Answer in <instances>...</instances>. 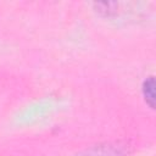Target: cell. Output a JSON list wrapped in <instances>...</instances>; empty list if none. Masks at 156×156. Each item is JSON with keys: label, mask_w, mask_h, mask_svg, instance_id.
Listing matches in <instances>:
<instances>
[{"label": "cell", "mask_w": 156, "mask_h": 156, "mask_svg": "<svg viewBox=\"0 0 156 156\" xmlns=\"http://www.w3.org/2000/svg\"><path fill=\"white\" fill-rule=\"evenodd\" d=\"M143 95L146 104L154 108L155 107V78L152 76L147 77L143 83Z\"/></svg>", "instance_id": "1"}, {"label": "cell", "mask_w": 156, "mask_h": 156, "mask_svg": "<svg viewBox=\"0 0 156 156\" xmlns=\"http://www.w3.org/2000/svg\"><path fill=\"white\" fill-rule=\"evenodd\" d=\"M94 6L96 7V11L106 15V16H110V15H113L117 12V9H118V4L117 2H95Z\"/></svg>", "instance_id": "2"}]
</instances>
